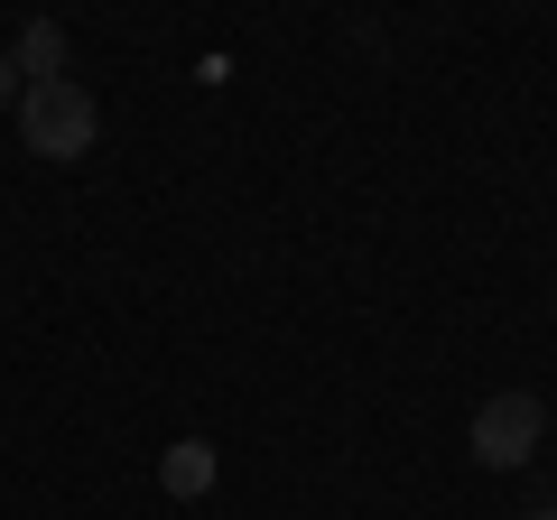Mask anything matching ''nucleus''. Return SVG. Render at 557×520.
I'll use <instances>...</instances> for the list:
<instances>
[{
	"label": "nucleus",
	"instance_id": "obj_1",
	"mask_svg": "<svg viewBox=\"0 0 557 520\" xmlns=\"http://www.w3.org/2000/svg\"><path fill=\"white\" fill-rule=\"evenodd\" d=\"M20 140H28V159H47V168L84 159V149L102 140L94 94H84L75 75H57V84H20Z\"/></svg>",
	"mask_w": 557,
	"mask_h": 520
},
{
	"label": "nucleus",
	"instance_id": "obj_2",
	"mask_svg": "<svg viewBox=\"0 0 557 520\" xmlns=\"http://www.w3.org/2000/svg\"><path fill=\"white\" fill-rule=\"evenodd\" d=\"M539 437H548V409H539V391H493V400L474 409V465H493V474H511V465L539 456Z\"/></svg>",
	"mask_w": 557,
	"mask_h": 520
},
{
	"label": "nucleus",
	"instance_id": "obj_3",
	"mask_svg": "<svg viewBox=\"0 0 557 520\" xmlns=\"http://www.w3.org/2000/svg\"><path fill=\"white\" fill-rule=\"evenodd\" d=\"M159 483H168V502H205V493H214V446H205V437H177V446L159 456Z\"/></svg>",
	"mask_w": 557,
	"mask_h": 520
},
{
	"label": "nucleus",
	"instance_id": "obj_4",
	"mask_svg": "<svg viewBox=\"0 0 557 520\" xmlns=\"http://www.w3.org/2000/svg\"><path fill=\"white\" fill-rule=\"evenodd\" d=\"M10 65H20L28 84H57V75H65V28H57V20H28L20 47H10Z\"/></svg>",
	"mask_w": 557,
	"mask_h": 520
},
{
	"label": "nucleus",
	"instance_id": "obj_5",
	"mask_svg": "<svg viewBox=\"0 0 557 520\" xmlns=\"http://www.w3.org/2000/svg\"><path fill=\"white\" fill-rule=\"evenodd\" d=\"M0 102H20V65H10V47H0Z\"/></svg>",
	"mask_w": 557,
	"mask_h": 520
},
{
	"label": "nucleus",
	"instance_id": "obj_6",
	"mask_svg": "<svg viewBox=\"0 0 557 520\" xmlns=\"http://www.w3.org/2000/svg\"><path fill=\"white\" fill-rule=\"evenodd\" d=\"M530 520H557V511H530Z\"/></svg>",
	"mask_w": 557,
	"mask_h": 520
}]
</instances>
